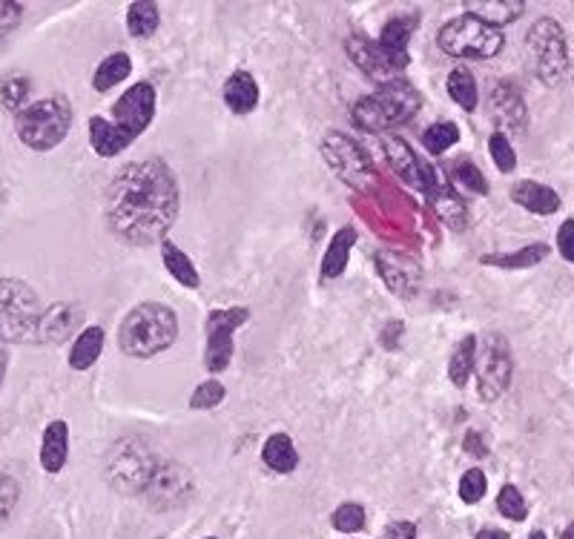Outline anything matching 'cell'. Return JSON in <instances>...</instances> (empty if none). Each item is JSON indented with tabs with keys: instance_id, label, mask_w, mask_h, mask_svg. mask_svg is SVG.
Masks as SVG:
<instances>
[{
	"instance_id": "cell-25",
	"label": "cell",
	"mask_w": 574,
	"mask_h": 539,
	"mask_svg": "<svg viewBox=\"0 0 574 539\" xmlns=\"http://www.w3.org/2000/svg\"><path fill=\"white\" fill-rule=\"evenodd\" d=\"M101 347H104V330L101 328H87L73 345V353H69V364L75 367V371H87L98 362L101 356Z\"/></svg>"
},
{
	"instance_id": "cell-19",
	"label": "cell",
	"mask_w": 574,
	"mask_h": 539,
	"mask_svg": "<svg viewBox=\"0 0 574 539\" xmlns=\"http://www.w3.org/2000/svg\"><path fill=\"white\" fill-rule=\"evenodd\" d=\"M511 198L528 212H537V216H552V212L560 210V195L552 187H545V184H537V181H520L511 190Z\"/></svg>"
},
{
	"instance_id": "cell-11",
	"label": "cell",
	"mask_w": 574,
	"mask_h": 539,
	"mask_svg": "<svg viewBox=\"0 0 574 539\" xmlns=\"http://www.w3.org/2000/svg\"><path fill=\"white\" fill-rule=\"evenodd\" d=\"M247 321V307L213 310L207 316V356L204 364L210 373H221L233 359V333Z\"/></svg>"
},
{
	"instance_id": "cell-37",
	"label": "cell",
	"mask_w": 574,
	"mask_h": 539,
	"mask_svg": "<svg viewBox=\"0 0 574 539\" xmlns=\"http://www.w3.org/2000/svg\"><path fill=\"white\" fill-rule=\"evenodd\" d=\"M454 181L459 187H466V192H477V195H485L488 192V181L485 175L480 173L477 167L471 161H457L454 164Z\"/></svg>"
},
{
	"instance_id": "cell-6",
	"label": "cell",
	"mask_w": 574,
	"mask_h": 539,
	"mask_svg": "<svg viewBox=\"0 0 574 539\" xmlns=\"http://www.w3.org/2000/svg\"><path fill=\"white\" fill-rule=\"evenodd\" d=\"M69 124H73V109L64 98H44V101H35L18 112L15 130L26 147L47 152L66 138Z\"/></svg>"
},
{
	"instance_id": "cell-9",
	"label": "cell",
	"mask_w": 574,
	"mask_h": 539,
	"mask_svg": "<svg viewBox=\"0 0 574 539\" xmlns=\"http://www.w3.org/2000/svg\"><path fill=\"white\" fill-rule=\"evenodd\" d=\"M477 385L480 396L485 402L500 399L506 388L511 385V373H514V362H511V347L502 336L492 333L485 336L483 350L477 353Z\"/></svg>"
},
{
	"instance_id": "cell-15",
	"label": "cell",
	"mask_w": 574,
	"mask_h": 539,
	"mask_svg": "<svg viewBox=\"0 0 574 539\" xmlns=\"http://www.w3.org/2000/svg\"><path fill=\"white\" fill-rule=\"evenodd\" d=\"M425 195H428V201L433 204V210L440 212V218L448 224V227H454V230H463L466 227V204L459 201L457 192L448 187L445 178L437 173L433 167H428V181H425Z\"/></svg>"
},
{
	"instance_id": "cell-12",
	"label": "cell",
	"mask_w": 574,
	"mask_h": 539,
	"mask_svg": "<svg viewBox=\"0 0 574 539\" xmlns=\"http://www.w3.org/2000/svg\"><path fill=\"white\" fill-rule=\"evenodd\" d=\"M347 52H351L354 64L362 69V73H365L368 78H373V81H380L382 87H388V83L399 81L397 75L402 73L405 66H408V58L390 55V52H385L380 44H373V40L362 38V35H356V38L347 40Z\"/></svg>"
},
{
	"instance_id": "cell-23",
	"label": "cell",
	"mask_w": 574,
	"mask_h": 539,
	"mask_svg": "<svg viewBox=\"0 0 574 539\" xmlns=\"http://www.w3.org/2000/svg\"><path fill=\"white\" fill-rule=\"evenodd\" d=\"M356 244V233L351 227H342L339 233L333 235V241L328 244V252H325V261H321V276L325 278H336L345 273L347 267V259H351V247Z\"/></svg>"
},
{
	"instance_id": "cell-47",
	"label": "cell",
	"mask_w": 574,
	"mask_h": 539,
	"mask_svg": "<svg viewBox=\"0 0 574 539\" xmlns=\"http://www.w3.org/2000/svg\"><path fill=\"white\" fill-rule=\"evenodd\" d=\"M563 539H574V522L566 528V534H563Z\"/></svg>"
},
{
	"instance_id": "cell-48",
	"label": "cell",
	"mask_w": 574,
	"mask_h": 539,
	"mask_svg": "<svg viewBox=\"0 0 574 539\" xmlns=\"http://www.w3.org/2000/svg\"><path fill=\"white\" fill-rule=\"evenodd\" d=\"M531 539H545V534H543V531H535V534H531Z\"/></svg>"
},
{
	"instance_id": "cell-45",
	"label": "cell",
	"mask_w": 574,
	"mask_h": 539,
	"mask_svg": "<svg viewBox=\"0 0 574 539\" xmlns=\"http://www.w3.org/2000/svg\"><path fill=\"white\" fill-rule=\"evenodd\" d=\"M477 539H509V534L506 531H497V528H485V531L477 534Z\"/></svg>"
},
{
	"instance_id": "cell-2",
	"label": "cell",
	"mask_w": 574,
	"mask_h": 539,
	"mask_svg": "<svg viewBox=\"0 0 574 539\" xmlns=\"http://www.w3.org/2000/svg\"><path fill=\"white\" fill-rule=\"evenodd\" d=\"M156 116V90L150 83H135L118 98L112 107V121L95 116L90 121V141L92 150L101 158H112L121 150H127L141 135Z\"/></svg>"
},
{
	"instance_id": "cell-7",
	"label": "cell",
	"mask_w": 574,
	"mask_h": 539,
	"mask_svg": "<svg viewBox=\"0 0 574 539\" xmlns=\"http://www.w3.org/2000/svg\"><path fill=\"white\" fill-rule=\"evenodd\" d=\"M440 47L451 58H494L502 49V32L497 26H488L471 15L448 21L440 30Z\"/></svg>"
},
{
	"instance_id": "cell-27",
	"label": "cell",
	"mask_w": 574,
	"mask_h": 539,
	"mask_svg": "<svg viewBox=\"0 0 574 539\" xmlns=\"http://www.w3.org/2000/svg\"><path fill=\"white\" fill-rule=\"evenodd\" d=\"M474 364H477V338L466 336L463 342L457 345L454 356H451V364H448V376H451V381L457 388H466Z\"/></svg>"
},
{
	"instance_id": "cell-22",
	"label": "cell",
	"mask_w": 574,
	"mask_h": 539,
	"mask_svg": "<svg viewBox=\"0 0 574 539\" xmlns=\"http://www.w3.org/2000/svg\"><path fill=\"white\" fill-rule=\"evenodd\" d=\"M261 459H264V465L270 467V471L290 474L293 467L299 465V453H296V448H293V439L287 433H273L268 442H264Z\"/></svg>"
},
{
	"instance_id": "cell-29",
	"label": "cell",
	"mask_w": 574,
	"mask_h": 539,
	"mask_svg": "<svg viewBox=\"0 0 574 539\" xmlns=\"http://www.w3.org/2000/svg\"><path fill=\"white\" fill-rule=\"evenodd\" d=\"M411 26H414V21H408V18H397V21L385 23L382 38L376 40V44H380V47H382L385 52H390V55H399V58H408V55H405V49H408Z\"/></svg>"
},
{
	"instance_id": "cell-43",
	"label": "cell",
	"mask_w": 574,
	"mask_h": 539,
	"mask_svg": "<svg viewBox=\"0 0 574 539\" xmlns=\"http://www.w3.org/2000/svg\"><path fill=\"white\" fill-rule=\"evenodd\" d=\"M23 15V6L21 4H9V0H0V32L12 30Z\"/></svg>"
},
{
	"instance_id": "cell-18",
	"label": "cell",
	"mask_w": 574,
	"mask_h": 539,
	"mask_svg": "<svg viewBox=\"0 0 574 539\" xmlns=\"http://www.w3.org/2000/svg\"><path fill=\"white\" fill-rule=\"evenodd\" d=\"M466 9H468L471 18H477V21H483L488 26H497L500 30V26H506V23L520 18L526 4L523 0H468Z\"/></svg>"
},
{
	"instance_id": "cell-42",
	"label": "cell",
	"mask_w": 574,
	"mask_h": 539,
	"mask_svg": "<svg viewBox=\"0 0 574 539\" xmlns=\"http://www.w3.org/2000/svg\"><path fill=\"white\" fill-rule=\"evenodd\" d=\"M557 250H560V255H563L566 261L574 264V218L560 224V230H557Z\"/></svg>"
},
{
	"instance_id": "cell-5",
	"label": "cell",
	"mask_w": 574,
	"mask_h": 539,
	"mask_svg": "<svg viewBox=\"0 0 574 539\" xmlns=\"http://www.w3.org/2000/svg\"><path fill=\"white\" fill-rule=\"evenodd\" d=\"M44 310L35 290L21 278H0V338L12 345L38 342V324Z\"/></svg>"
},
{
	"instance_id": "cell-1",
	"label": "cell",
	"mask_w": 574,
	"mask_h": 539,
	"mask_svg": "<svg viewBox=\"0 0 574 539\" xmlns=\"http://www.w3.org/2000/svg\"><path fill=\"white\" fill-rule=\"evenodd\" d=\"M178 216V184L161 161L127 164L107 190V221L112 233L133 244H152Z\"/></svg>"
},
{
	"instance_id": "cell-14",
	"label": "cell",
	"mask_w": 574,
	"mask_h": 539,
	"mask_svg": "<svg viewBox=\"0 0 574 539\" xmlns=\"http://www.w3.org/2000/svg\"><path fill=\"white\" fill-rule=\"evenodd\" d=\"M376 267H380V276L385 278V285L397 295H414L419 290L423 270H419V264L411 255H402L397 250H382L376 252Z\"/></svg>"
},
{
	"instance_id": "cell-20",
	"label": "cell",
	"mask_w": 574,
	"mask_h": 539,
	"mask_svg": "<svg viewBox=\"0 0 574 539\" xmlns=\"http://www.w3.org/2000/svg\"><path fill=\"white\" fill-rule=\"evenodd\" d=\"M69 453V428L64 419H55L44 431V445H40V465L47 474H58Z\"/></svg>"
},
{
	"instance_id": "cell-34",
	"label": "cell",
	"mask_w": 574,
	"mask_h": 539,
	"mask_svg": "<svg viewBox=\"0 0 574 539\" xmlns=\"http://www.w3.org/2000/svg\"><path fill=\"white\" fill-rule=\"evenodd\" d=\"M459 141V130L454 124H433V126H428L425 130V135H423V144L433 152V155H440V152H445L448 147H454Z\"/></svg>"
},
{
	"instance_id": "cell-32",
	"label": "cell",
	"mask_w": 574,
	"mask_h": 539,
	"mask_svg": "<svg viewBox=\"0 0 574 539\" xmlns=\"http://www.w3.org/2000/svg\"><path fill=\"white\" fill-rule=\"evenodd\" d=\"M506 109V116H502L500 121H506V124H514V126H523L526 124V109H523V98L517 95L514 90L509 87H502L497 90L494 95V112L500 116V112Z\"/></svg>"
},
{
	"instance_id": "cell-30",
	"label": "cell",
	"mask_w": 574,
	"mask_h": 539,
	"mask_svg": "<svg viewBox=\"0 0 574 539\" xmlns=\"http://www.w3.org/2000/svg\"><path fill=\"white\" fill-rule=\"evenodd\" d=\"M448 92L463 109L477 107V83H474V75L468 69H454L451 78H448Z\"/></svg>"
},
{
	"instance_id": "cell-33",
	"label": "cell",
	"mask_w": 574,
	"mask_h": 539,
	"mask_svg": "<svg viewBox=\"0 0 574 539\" xmlns=\"http://www.w3.org/2000/svg\"><path fill=\"white\" fill-rule=\"evenodd\" d=\"M545 252H549V247L545 244H535V247H526L520 252H514V255H485V264H494V267H531V264H537L545 259Z\"/></svg>"
},
{
	"instance_id": "cell-40",
	"label": "cell",
	"mask_w": 574,
	"mask_h": 539,
	"mask_svg": "<svg viewBox=\"0 0 574 539\" xmlns=\"http://www.w3.org/2000/svg\"><path fill=\"white\" fill-rule=\"evenodd\" d=\"M221 399H224V388H221V381L210 379V381H204V385L195 388L190 405H193L195 410H204V407H216Z\"/></svg>"
},
{
	"instance_id": "cell-21",
	"label": "cell",
	"mask_w": 574,
	"mask_h": 539,
	"mask_svg": "<svg viewBox=\"0 0 574 539\" xmlns=\"http://www.w3.org/2000/svg\"><path fill=\"white\" fill-rule=\"evenodd\" d=\"M224 101H227V107L233 112H239V116H244V112H250V109H256V104H259V83H256V78L250 73H233L230 81L224 83Z\"/></svg>"
},
{
	"instance_id": "cell-31",
	"label": "cell",
	"mask_w": 574,
	"mask_h": 539,
	"mask_svg": "<svg viewBox=\"0 0 574 539\" xmlns=\"http://www.w3.org/2000/svg\"><path fill=\"white\" fill-rule=\"evenodd\" d=\"M127 26L135 38H147L158 30V6L156 4H133L130 15H127Z\"/></svg>"
},
{
	"instance_id": "cell-44",
	"label": "cell",
	"mask_w": 574,
	"mask_h": 539,
	"mask_svg": "<svg viewBox=\"0 0 574 539\" xmlns=\"http://www.w3.org/2000/svg\"><path fill=\"white\" fill-rule=\"evenodd\" d=\"M414 536H416V528L411 522H397L385 531V539H414Z\"/></svg>"
},
{
	"instance_id": "cell-28",
	"label": "cell",
	"mask_w": 574,
	"mask_h": 539,
	"mask_svg": "<svg viewBox=\"0 0 574 539\" xmlns=\"http://www.w3.org/2000/svg\"><path fill=\"white\" fill-rule=\"evenodd\" d=\"M30 90H32V83L26 75L21 73H9L4 81H0V104H4L6 109L12 112H23L26 107V98H30Z\"/></svg>"
},
{
	"instance_id": "cell-13",
	"label": "cell",
	"mask_w": 574,
	"mask_h": 539,
	"mask_svg": "<svg viewBox=\"0 0 574 539\" xmlns=\"http://www.w3.org/2000/svg\"><path fill=\"white\" fill-rule=\"evenodd\" d=\"M112 457H116V462H109V479L124 491H138L152 479V474H156L147 450H141V448L118 445Z\"/></svg>"
},
{
	"instance_id": "cell-39",
	"label": "cell",
	"mask_w": 574,
	"mask_h": 539,
	"mask_svg": "<svg viewBox=\"0 0 574 539\" xmlns=\"http://www.w3.org/2000/svg\"><path fill=\"white\" fill-rule=\"evenodd\" d=\"M485 493V474L480 467H471V471L463 474L459 479V500L463 502H480Z\"/></svg>"
},
{
	"instance_id": "cell-3",
	"label": "cell",
	"mask_w": 574,
	"mask_h": 539,
	"mask_svg": "<svg viewBox=\"0 0 574 539\" xmlns=\"http://www.w3.org/2000/svg\"><path fill=\"white\" fill-rule=\"evenodd\" d=\"M178 336V319L167 304L147 302L138 304L133 313L121 321L118 345L127 356L150 359L156 353L167 350Z\"/></svg>"
},
{
	"instance_id": "cell-36",
	"label": "cell",
	"mask_w": 574,
	"mask_h": 539,
	"mask_svg": "<svg viewBox=\"0 0 574 539\" xmlns=\"http://www.w3.org/2000/svg\"><path fill=\"white\" fill-rule=\"evenodd\" d=\"M497 508H500L502 517H509V519H514V522H523L526 514H528V505H526V500H523V493L517 491L514 485H506V488L500 491Z\"/></svg>"
},
{
	"instance_id": "cell-24",
	"label": "cell",
	"mask_w": 574,
	"mask_h": 539,
	"mask_svg": "<svg viewBox=\"0 0 574 539\" xmlns=\"http://www.w3.org/2000/svg\"><path fill=\"white\" fill-rule=\"evenodd\" d=\"M161 252H164V267H167V273H170L178 285H184L190 290H195L201 285V276H199V270H195V264L190 261V255L187 252H181L173 241H164L161 244Z\"/></svg>"
},
{
	"instance_id": "cell-35",
	"label": "cell",
	"mask_w": 574,
	"mask_h": 539,
	"mask_svg": "<svg viewBox=\"0 0 574 539\" xmlns=\"http://www.w3.org/2000/svg\"><path fill=\"white\" fill-rule=\"evenodd\" d=\"M333 528L336 531H345V534H356L365 528V508L356 505V502H345L336 508L333 514Z\"/></svg>"
},
{
	"instance_id": "cell-26",
	"label": "cell",
	"mask_w": 574,
	"mask_h": 539,
	"mask_svg": "<svg viewBox=\"0 0 574 539\" xmlns=\"http://www.w3.org/2000/svg\"><path fill=\"white\" fill-rule=\"evenodd\" d=\"M133 73V61H130V55H124V52H116V55H109V58L95 69V78H92V87L98 92H107L112 87H118V83L124 78H130Z\"/></svg>"
},
{
	"instance_id": "cell-46",
	"label": "cell",
	"mask_w": 574,
	"mask_h": 539,
	"mask_svg": "<svg viewBox=\"0 0 574 539\" xmlns=\"http://www.w3.org/2000/svg\"><path fill=\"white\" fill-rule=\"evenodd\" d=\"M6 364H9V359H6V350L0 347V385H4V376H6Z\"/></svg>"
},
{
	"instance_id": "cell-41",
	"label": "cell",
	"mask_w": 574,
	"mask_h": 539,
	"mask_svg": "<svg viewBox=\"0 0 574 539\" xmlns=\"http://www.w3.org/2000/svg\"><path fill=\"white\" fill-rule=\"evenodd\" d=\"M18 496H21L18 482L6 474H0V522H6L12 517V510L18 505Z\"/></svg>"
},
{
	"instance_id": "cell-17",
	"label": "cell",
	"mask_w": 574,
	"mask_h": 539,
	"mask_svg": "<svg viewBox=\"0 0 574 539\" xmlns=\"http://www.w3.org/2000/svg\"><path fill=\"white\" fill-rule=\"evenodd\" d=\"M81 321V310L73 304H55L49 307L44 316H40L38 324V342H52L58 345L64 338H69V333L75 330V324Z\"/></svg>"
},
{
	"instance_id": "cell-4",
	"label": "cell",
	"mask_w": 574,
	"mask_h": 539,
	"mask_svg": "<svg viewBox=\"0 0 574 539\" xmlns=\"http://www.w3.org/2000/svg\"><path fill=\"white\" fill-rule=\"evenodd\" d=\"M419 107H423V98L411 87L408 81H394L382 87L376 95L362 98L354 107V121L368 133H385L390 126L411 121Z\"/></svg>"
},
{
	"instance_id": "cell-10",
	"label": "cell",
	"mask_w": 574,
	"mask_h": 539,
	"mask_svg": "<svg viewBox=\"0 0 574 539\" xmlns=\"http://www.w3.org/2000/svg\"><path fill=\"white\" fill-rule=\"evenodd\" d=\"M321 152H325L328 164L339 173L345 184H351L356 190H365L373 178V167L368 152L362 150L356 141H351L342 133H328L321 141Z\"/></svg>"
},
{
	"instance_id": "cell-38",
	"label": "cell",
	"mask_w": 574,
	"mask_h": 539,
	"mask_svg": "<svg viewBox=\"0 0 574 539\" xmlns=\"http://www.w3.org/2000/svg\"><path fill=\"white\" fill-rule=\"evenodd\" d=\"M488 147H492V158H494L500 173H511V169L517 167V155L511 150V141L502 133H494L492 141H488Z\"/></svg>"
},
{
	"instance_id": "cell-16",
	"label": "cell",
	"mask_w": 574,
	"mask_h": 539,
	"mask_svg": "<svg viewBox=\"0 0 574 539\" xmlns=\"http://www.w3.org/2000/svg\"><path fill=\"white\" fill-rule=\"evenodd\" d=\"M385 150L390 155V164H394L397 169V175L405 181V184H411V187L416 190H423L425 192V181H428V167L419 161V155L405 144V141L399 138H385Z\"/></svg>"
},
{
	"instance_id": "cell-8",
	"label": "cell",
	"mask_w": 574,
	"mask_h": 539,
	"mask_svg": "<svg viewBox=\"0 0 574 539\" xmlns=\"http://www.w3.org/2000/svg\"><path fill=\"white\" fill-rule=\"evenodd\" d=\"M531 69L537 73L540 81L545 83H560L569 73V47L566 35L560 30V23L552 18H543L531 26V32L526 38Z\"/></svg>"
}]
</instances>
